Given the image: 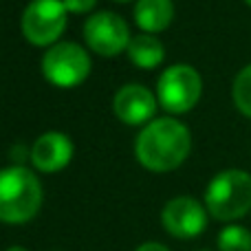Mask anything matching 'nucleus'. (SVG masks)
Masks as SVG:
<instances>
[{"label": "nucleus", "instance_id": "obj_1", "mask_svg": "<svg viewBox=\"0 0 251 251\" xmlns=\"http://www.w3.org/2000/svg\"><path fill=\"white\" fill-rule=\"evenodd\" d=\"M192 148L190 130L172 117L152 119L134 143L139 163L150 172H170L187 159Z\"/></svg>", "mask_w": 251, "mask_h": 251}, {"label": "nucleus", "instance_id": "obj_2", "mask_svg": "<svg viewBox=\"0 0 251 251\" xmlns=\"http://www.w3.org/2000/svg\"><path fill=\"white\" fill-rule=\"evenodd\" d=\"M42 205V185L25 165L0 170V221L22 225L38 214Z\"/></svg>", "mask_w": 251, "mask_h": 251}, {"label": "nucleus", "instance_id": "obj_3", "mask_svg": "<svg viewBox=\"0 0 251 251\" xmlns=\"http://www.w3.org/2000/svg\"><path fill=\"white\" fill-rule=\"evenodd\" d=\"M205 207L216 221L229 223L251 212V174L245 170H223L205 190Z\"/></svg>", "mask_w": 251, "mask_h": 251}, {"label": "nucleus", "instance_id": "obj_4", "mask_svg": "<svg viewBox=\"0 0 251 251\" xmlns=\"http://www.w3.org/2000/svg\"><path fill=\"white\" fill-rule=\"evenodd\" d=\"M203 82L194 66L190 64H174L165 69L156 84V101H161L168 113H187L201 100Z\"/></svg>", "mask_w": 251, "mask_h": 251}, {"label": "nucleus", "instance_id": "obj_5", "mask_svg": "<svg viewBox=\"0 0 251 251\" xmlns=\"http://www.w3.org/2000/svg\"><path fill=\"white\" fill-rule=\"evenodd\" d=\"M42 73L53 86L73 88L91 73V57L77 42H60L42 57Z\"/></svg>", "mask_w": 251, "mask_h": 251}, {"label": "nucleus", "instance_id": "obj_6", "mask_svg": "<svg viewBox=\"0 0 251 251\" xmlns=\"http://www.w3.org/2000/svg\"><path fill=\"white\" fill-rule=\"evenodd\" d=\"M64 0H31L22 13V33L35 47H49L66 26Z\"/></svg>", "mask_w": 251, "mask_h": 251}, {"label": "nucleus", "instance_id": "obj_7", "mask_svg": "<svg viewBox=\"0 0 251 251\" xmlns=\"http://www.w3.org/2000/svg\"><path fill=\"white\" fill-rule=\"evenodd\" d=\"M84 38L88 49L106 57L119 55L122 51H128L130 31L122 16L115 11H100L93 13L84 25Z\"/></svg>", "mask_w": 251, "mask_h": 251}, {"label": "nucleus", "instance_id": "obj_8", "mask_svg": "<svg viewBox=\"0 0 251 251\" xmlns=\"http://www.w3.org/2000/svg\"><path fill=\"white\" fill-rule=\"evenodd\" d=\"M161 221L174 238H196L207 227V209L192 196H176L165 203Z\"/></svg>", "mask_w": 251, "mask_h": 251}, {"label": "nucleus", "instance_id": "obj_9", "mask_svg": "<svg viewBox=\"0 0 251 251\" xmlns=\"http://www.w3.org/2000/svg\"><path fill=\"white\" fill-rule=\"evenodd\" d=\"M113 110L128 126L150 124V119L154 117L156 110L154 93L148 91L141 84H126L115 93Z\"/></svg>", "mask_w": 251, "mask_h": 251}, {"label": "nucleus", "instance_id": "obj_10", "mask_svg": "<svg viewBox=\"0 0 251 251\" xmlns=\"http://www.w3.org/2000/svg\"><path fill=\"white\" fill-rule=\"evenodd\" d=\"M73 159V143L64 132H44L31 146V163L40 172H60Z\"/></svg>", "mask_w": 251, "mask_h": 251}, {"label": "nucleus", "instance_id": "obj_11", "mask_svg": "<svg viewBox=\"0 0 251 251\" xmlns=\"http://www.w3.org/2000/svg\"><path fill=\"white\" fill-rule=\"evenodd\" d=\"M174 18L172 0H137L134 7V20L143 31L154 35L156 31L168 29Z\"/></svg>", "mask_w": 251, "mask_h": 251}, {"label": "nucleus", "instance_id": "obj_12", "mask_svg": "<svg viewBox=\"0 0 251 251\" xmlns=\"http://www.w3.org/2000/svg\"><path fill=\"white\" fill-rule=\"evenodd\" d=\"M128 57L132 64H137L139 69H154L163 62L165 51L163 44L156 35L152 33H139L130 40L128 44Z\"/></svg>", "mask_w": 251, "mask_h": 251}, {"label": "nucleus", "instance_id": "obj_13", "mask_svg": "<svg viewBox=\"0 0 251 251\" xmlns=\"http://www.w3.org/2000/svg\"><path fill=\"white\" fill-rule=\"evenodd\" d=\"M218 251H251V231L240 225H227L218 234Z\"/></svg>", "mask_w": 251, "mask_h": 251}, {"label": "nucleus", "instance_id": "obj_14", "mask_svg": "<svg viewBox=\"0 0 251 251\" xmlns=\"http://www.w3.org/2000/svg\"><path fill=\"white\" fill-rule=\"evenodd\" d=\"M234 104L245 117H251V64H247L234 79L231 86Z\"/></svg>", "mask_w": 251, "mask_h": 251}, {"label": "nucleus", "instance_id": "obj_15", "mask_svg": "<svg viewBox=\"0 0 251 251\" xmlns=\"http://www.w3.org/2000/svg\"><path fill=\"white\" fill-rule=\"evenodd\" d=\"M64 4L71 13H88L97 4V0H64Z\"/></svg>", "mask_w": 251, "mask_h": 251}, {"label": "nucleus", "instance_id": "obj_16", "mask_svg": "<svg viewBox=\"0 0 251 251\" xmlns=\"http://www.w3.org/2000/svg\"><path fill=\"white\" fill-rule=\"evenodd\" d=\"M137 251H170V249L161 243H143L141 247H137Z\"/></svg>", "mask_w": 251, "mask_h": 251}, {"label": "nucleus", "instance_id": "obj_17", "mask_svg": "<svg viewBox=\"0 0 251 251\" xmlns=\"http://www.w3.org/2000/svg\"><path fill=\"white\" fill-rule=\"evenodd\" d=\"M11 152H16V161H20V159H22V152H25V148H22V146H16Z\"/></svg>", "mask_w": 251, "mask_h": 251}, {"label": "nucleus", "instance_id": "obj_18", "mask_svg": "<svg viewBox=\"0 0 251 251\" xmlns=\"http://www.w3.org/2000/svg\"><path fill=\"white\" fill-rule=\"evenodd\" d=\"M7 251H29V249H25V247H18V245H16V247H9Z\"/></svg>", "mask_w": 251, "mask_h": 251}, {"label": "nucleus", "instance_id": "obj_19", "mask_svg": "<svg viewBox=\"0 0 251 251\" xmlns=\"http://www.w3.org/2000/svg\"><path fill=\"white\" fill-rule=\"evenodd\" d=\"M247 4H251V0H247Z\"/></svg>", "mask_w": 251, "mask_h": 251}, {"label": "nucleus", "instance_id": "obj_20", "mask_svg": "<svg viewBox=\"0 0 251 251\" xmlns=\"http://www.w3.org/2000/svg\"><path fill=\"white\" fill-rule=\"evenodd\" d=\"M122 2H126V0H122Z\"/></svg>", "mask_w": 251, "mask_h": 251}]
</instances>
